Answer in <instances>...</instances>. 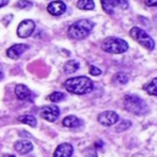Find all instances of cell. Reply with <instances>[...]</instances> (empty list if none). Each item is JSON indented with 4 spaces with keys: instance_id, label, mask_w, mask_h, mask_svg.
<instances>
[{
    "instance_id": "ac0fdd59",
    "label": "cell",
    "mask_w": 157,
    "mask_h": 157,
    "mask_svg": "<svg viewBox=\"0 0 157 157\" xmlns=\"http://www.w3.org/2000/svg\"><path fill=\"white\" fill-rule=\"evenodd\" d=\"M18 120H20L21 123H23V124H27V125L32 126V128H34V126L37 125V119H36L33 115H29V114H25V115L20 117Z\"/></svg>"
},
{
    "instance_id": "d6986e66",
    "label": "cell",
    "mask_w": 157,
    "mask_h": 157,
    "mask_svg": "<svg viewBox=\"0 0 157 157\" xmlns=\"http://www.w3.org/2000/svg\"><path fill=\"white\" fill-rule=\"evenodd\" d=\"M77 7L80 10H93L94 9V2H93V0H78L77 1Z\"/></svg>"
},
{
    "instance_id": "3957f363",
    "label": "cell",
    "mask_w": 157,
    "mask_h": 157,
    "mask_svg": "<svg viewBox=\"0 0 157 157\" xmlns=\"http://www.w3.org/2000/svg\"><path fill=\"white\" fill-rule=\"evenodd\" d=\"M123 103H124V108L135 115H145L148 112V107L146 102L136 94H126L123 98Z\"/></svg>"
},
{
    "instance_id": "277c9868",
    "label": "cell",
    "mask_w": 157,
    "mask_h": 157,
    "mask_svg": "<svg viewBox=\"0 0 157 157\" xmlns=\"http://www.w3.org/2000/svg\"><path fill=\"white\" fill-rule=\"evenodd\" d=\"M102 49L107 53L112 54H121L125 53L129 48V44L126 40L118 38V37H107L102 42Z\"/></svg>"
},
{
    "instance_id": "2e32d148",
    "label": "cell",
    "mask_w": 157,
    "mask_h": 157,
    "mask_svg": "<svg viewBox=\"0 0 157 157\" xmlns=\"http://www.w3.org/2000/svg\"><path fill=\"white\" fill-rule=\"evenodd\" d=\"M144 90L148 94H151V96H157V78L156 77L152 78V81L150 83H147V85L144 86Z\"/></svg>"
},
{
    "instance_id": "f546056e",
    "label": "cell",
    "mask_w": 157,
    "mask_h": 157,
    "mask_svg": "<svg viewBox=\"0 0 157 157\" xmlns=\"http://www.w3.org/2000/svg\"><path fill=\"white\" fill-rule=\"evenodd\" d=\"M2 78H4V74H2V72H1V71H0V81H1V80H2Z\"/></svg>"
},
{
    "instance_id": "4dcf8cb0",
    "label": "cell",
    "mask_w": 157,
    "mask_h": 157,
    "mask_svg": "<svg viewBox=\"0 0 157 157\" xmlns=\"http://www.w3.org/2000/svg\"><path fill=\"white\" fill-rule=\"evenodd\" d=\"M4 157H15V156H12V155H5Z\"/></svg>"
},
{
    "instance_id": "7c38bea8",
    "label": "cell",
    "mask_w": 157,
    "mask_h": 157,
    "mask_svg": "<svg viewBox=\"0 0 157 157\" xmlns=\"http://www.w3.org/2000/svg\"><path fill=\"white\" fill-rule=\"evenodd\" d=\"M13 148L20 155H27V153H29L33 150V145L28 140H18V141L15 142Z\"/></svg>"
},
{
    "instance_id": "603a6c76",
    "label": "cell",
    "mask_w": 157,
    "mask_h": 157,
    "mask_svg": "<svg viewBox=\"0 0 157 157\" xmlns=\"http://www.w3.org/2000/svg\"><path fill=\"white\" fill-rule=\"evenodd\" d=\"M130 126H131V123H130L129 120H120V123L117 125L115 130H117V131H124V130L129 129Z\"/></svg>"
},
{
    "instance_id": "9a60e30c",
    "label": "cell",
    "mask_w": 157,
    "mask_h": 157,
    "mask_svg": "<svg viewBox=\"0 0 157 157\" xmlns=\"http://www.w3.org/2000/svg\"><path fill=\"white\" fill-rule=\"evenodd\" d=\"M78 67H80V63L77 61V60H69V61H66L65 63V65H64V71L66 72V74H74V72H76L77 70H78Z\"/></svg>"
},
{
    "instance_id": "9c48e42d",
    "label": "cell",
    "mask_w": 157,
    "mask_h": 157,
    "mask_svg": "<svg viewBox=\"0 0 157 157\" xmlns=\"http://www.w3.org/2000/svg\"><path fill=\"white\" fill-rule=\"evenodd\" d=\"M28 48H29V45H27V44H13V45H11V47L6 50V55H7L10 59L16 60V59H18Z\"/></svg>"
},
{
    "instance_id": "8992f818",
    "label": "cell",
    "mask_w": 157,
    "mask_h": 157,
    "mask_svg": "<svg viewBox=\"0 0 157 157\" xmlns=\"http://www.w3.org/2000/svg\"><path fill=\"white\" fill-rule=\"evenodd\" d=\"M59 115H60V109L55 104H49L40 108V117L47 121L53 123L59 118Z\"/></svg>"
},
{
    "instance_id": "7a4b0ae2",
    "label": "cell",
    "mask_w": 157,
    "mask_h": 157,
    "mask_svg": "<svg viewBox=\"0 0 157 157\" xmlns=\"http://www.w3.org/2000/svg\"><path fill=\"white\" fill-rule=\"evenodd\" d=\"M94 27V22L87 18H82L78 20L76 22H74L69 28H67V36L71 39H76V40H81L85 39Z\"/></svg>"
},
{
    "instance_id": "cb8c5ba5",
    "label": "cell",
    "mask_w": 157,
    "mask_h": 157,
    "mask_svg": "<svg viewBox=\"0 0 157 157\" xmlns=\"http://www.w3.org/2000/svg\"><path fill=\"white\" fill-rule=\"evenodd\" d=\"M113 2H114L115 6H119L121 9H128V6H129L128 0H113Z\"/></svg>"
},
{
    "instance_id": "6da1fadb",
    "label": "cell",
    "mask_w": 157,
    "mask_h": 157,
    "mask_svg": "<svg viewBox=\"0 0 157 157\" xmlns=\"http://www.w3.org/2000/svg\"><path fill=\"white\" fill-rule=\"evenodd\" d=\"M64 87L72 94H86L93 90V81L86 76L71 77L64 82Z\"/></svg>"
},
{
    "instance_id": "44dd1931",
    "label": "cell",
    "mask_w": 157,
    "mask_h": 157,
    "mask_svg": "<svg viewBox=\"0 0 157 157\" xmlns=\"http://www.w3.org/2000/svg\"><path fill=\"white\" fill-rule=\"evenodd\" d=\"M32 5H33V2L32 1H28V0H18L15 4V6L18 7V9H29Z\"/></svg>"
},
{
    "instance_id": "52a82bcc",
    "label": "cell",
    "mask_w": 157,
    "mask_h": 157,
    "mask_svg": "<svg viewBox=\"0 0 157 157\" xmlns=\"http://www.w3.org/2000/svg\"><path fill=\"white\" fill-rule=\"evenodd\" d=\"M98 123L104 126H112L119 120V115L114 110H104L98 114Z\"/></svg>"
},
{
    "instance_id": "f1b7e54d",
    "label": "cell",
    "mask_w": 157,
    "mask_h": 157,
    "mask_svg": "<svg viewBox=\"0 0 157 157\" xmlns=\"http://www.w3.org/2000/svg\"><path fill=\"white\" fill-rule=\"evenodd\" d=\"M103 146V142L102 141H97L96 142V147H102Z\"/></svg>"
},
{
    "instance_id": "484cf974",
    "label": "cell",
    "mask_w": 157,
    "mask_h": 157,
    "mask_svg": "<svg viewBox=\"0 0 157 157\" xmlns=\"http://www.w3.org/2000/svg\"><path fill=\"white\" fill-rule=\"evenodd\" d=\"M86 157H97V152L96 150H87L86 151Z\"/></svg>"
},
{
    "instance_id": "ba28073f",
    "label": "cell",
    "mask_w": 157,
    "mask_h": 157,
    "mask_svg": "<svg viewBox=\"0 0 157 157\" xmlns=\"http://www.w3.org/2000/svg\"><path fill=\"white\" fill-rule=\"evenodd\" d=\"M34 28H36V25L32 20H23L22 22H20L17 27V36L20 38H27L33 33Z\"/></svg>"
},
{
    "instance_id": "5bb4252c",
    "label": "cell",
    "mask_w": 157,
    "mask_h": 157,
    "mask_svg": "<svg viewBox=\"0 0 157 157\" xmlns=\"http://www.w3.org/2000/svg\"><path fill=\"white\" fill-rule=\"evenodd\" d=\"M63 125L66 128H77L81 125V120L75 115H67L63 119Z\"/></svg>"
},
{
    "instance_id": "7402d4cb",
    "label": "cell",
    "mask_w": 157,
    "mask_h": 157,
    "mask_svg": "<svg viewBox=\"0 0 157 157\" xmlns=\"http://www.w3.org/2000/svg\"><path fill=\"white\" fill-rule=\"evenodd\" d=\"M115 80L120 83V85H125L128 81H129V76L125 74V72H118L115 75Z\"/></svg>"
},
{
    "instance_id": "5b68a950",
    "label": "cell",
    "mask_w": 157,
    "mask_h": 157,
    "mask_svg": "<svg viewBox=\"0 0 157 157\" xmlns=\"http://www.w3.org/2000/svg\"><path fill=\"white\" fill-rule=\"evenodd\" d=\"M130 36L132 39H135L139 44H141L144 48L148 49V50H153L155 49V40L151 38V36H148L144 29H141L140 27H132L130 29Z\"/></svg>"
},
{
    "instance_id": "e0dca14e",
    "label": "cell",
    "mask_w": 157,
    "mask_h": 157,
    "mask_svg": "<svg viewBox=\"0 0 157 157\" xmlns=\"http://www.w3.org/2000/svg\"><path fill=\"white\" fill-rule=\"evenodd\" d=\"M101 5L103 7V10L108 13V15H114V10H115V5L113 2V0H102Z\"/></svg>"
},
{
    "instance_id": "d4e9b609",
    "label": "cell",
    "mask_w": 157,
    "mask_h": 157,
    "mask_svg": "<svg viewBox=\"0 0 157 157\" xmlns=\"http://www.w3.org/2000/svg\"><path fill=\"white\" fill-rule=\"evenodd\" d=\"M90 74L91 75H93V76H98V75H101L102 74V70L101 69H98L97 66H94V65H91V67H90Z\"/></svg>"
},
{
    "instance_id": "4fadbf2b",
    "label": "cell",
    "mask_w": 157,
    "mask_h": 157,
    "mask_svg": "<svg viewBox=\"0 0 157 157\" xmlns=\"http://www.w3.org/2000/svg\"><path fill=\"white\" fill-rule=\"evenodd\" d=\"M15 94H16V97H17L18 99L26 101V99H29V97L32 96V92H31V90H29L26 85L18 83V85H16V87H15Z\"/></svg>"
},
{
    "instance_id": "8fae6325",
    "label": "cell",
    "mask_w": 157,
    "mask_h": 157,
    "mask_svg": "<svg viewBox=\"0 0 157 157\" xmlns=\"http://www.w3.org/2000/svg\"><path fill=\"white\" fill-rule=\"evenodd\" d=\"M74 152V148H72V145L71 144H67V142H64V144H60L54 153H53V157H71Z\"/></svg>"
},
{
    "instance_id": "30bf717a",
    "label": "cell",
    "mask_w": 157,
    "mask_h": 157,
    "mask_svg": "<svg viewBox=\"0 0 157 157\" xmlns=\"http://www.w3.org/2000/svg\"><path fill=\"white\" fill-rule=\"evenodd\" d=\"M48 12L53 16H59V15H63L66 10V5L65 2H63L61 0H55V1H52L49 2L48 7H47Z\"/></svg>"
},
{
    "instance_id": "ffe728a7",
    "label": "cell",
    "mask_w": 157,
    "mask_h": 157,
    "mask_svg": "<svg viewBox=\"0 0 157 157\" xmlns=\"http://www.w3.org/2000/svg\"><path fill=\"white\" fill-rule=\"evenodd\" d=\"M48 99H49L50 102L56 103V102H60V101L65 99V94H64L63 92H58V91H55V92H53V93H50V94L48 96Z\"/></svg>"
},
{
    "instance_id": "4316f807",
    "label": "cell",
    "mask_w": 157,
    "mask_h": 157,
    "mask_svg": "<svg viewBox=\"0 0 157 157\" xmlns=\"http://www.w3.org/2000/svg\"><path fill=\"white\" fill-rule=\"evenodd\" d=\"M145 4L147 5V6H156L157 5V0H145Z\"/></svg>"
},
{
    "instance_id": "83f0119b",
    "label": "cell",
    "mask_w": 157,
    "mask_h": 157,
    "mask_svg": "<svg viewBox=\"0 0 157 157\" xmlns=\"http://www.w3.org/2000/svg\"><path fill=\"white\" fill-rule=\"evenodd\" d=\"M7 4H9V0H0V7L5 6V5H7Z\"/></svg>"
}]
</instances>
